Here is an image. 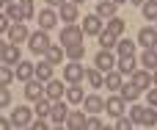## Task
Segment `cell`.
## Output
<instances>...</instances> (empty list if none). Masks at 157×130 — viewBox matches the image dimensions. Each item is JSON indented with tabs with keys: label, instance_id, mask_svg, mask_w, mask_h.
I'll list each match as a JSON object with an SVG mask.
<instances>
[{
	"label": "cell",
	"instance_id": "b9f144b4",
	"mask_svg": "<svg viewBox=\"0 0 157 130\" xmlns=\"http://www.w3.org/2000/svg\"><path fill=\"white\" fill-rule=\"evenodd\" d=\"M86 128H91V130H99L102 128V119H97V116H88V125Z\"/></svg>",
	"mask_w": 157,
	"mask_h": 130
},
{
	"label": "cell",
	"instance_id": "e0dca14e",
	"mask_svg": "<svg viewBox=\"0 0 157 130\" xmlns=\"http://www.w3.org/2000/svg\"><path fill=\"white\" fill-rule=\"evenodd\" d=\"M77 14H80V8H77V3H72V0H66L63 6H61V19L63 22H77Z\"/></svg>",
	"mask_w": 157,
	"mask_h": 130
},
{
	"label": "cell",
	"instance_id": "52a82bcc",
	"mask_svg": "<svg viewBox=\"0 0 157 130\" xmlns=\"http://www.w3.org/2000/svg\"><path fill=\"white\" fill-rule=\"evenodd\" d=\"M33 114H36V111H30L28 105H17V108H14V114H11V122H14V128H28Z\"/></svg>",
	"mask_w": 157,
	"mask_h": 130
},
{
	"label": "cell",
	"instance_id": "ba28073f",
	"mask_svg": "<svg viewBox=\"0 0 157 130\" xmlns=\"http://www.w3.org/2000/svg\"><path fill=\"white\" fill-rule=\"evenodd\" d=\"M41 83H44V80H39V78H30V80L25 83V97H28V100H33V103H36L39 97H44V94H47V89H44Z\"/></svg>",
	"mask_w": 157,
	"mask_h": 130
},
{
	"label": "cell",
	"instance_id": "1f68e13d",
	"mask_svg": "<svg viewBox=\"0 0 157 130\" xmlns=\"http://www.w3.org/2000/svg\"><path fill=\"white\" fill-rule=\"evenodd\" d=\"M66 100L69 103H83L86 97H83V86L80 83H69L66 86Z\"/></svg>",
	"mask_w": 157,
	"mask_h": 130
},
{
	"label": "cell",
	"instance_id": "60d3db41",
	"mask_svg": "<svg viewBox=\"0 0 157 130\" xmlns=\"http://www.w3.org/2000/svg\"><path fill=\"white\" fill-rule=\"evenodd\" d=\"M146 100H149V105H155V108H157V86H152V89L146 91Z\"/></svg>",
	"mask_w": 157,
	"mask_h": 130
},
{
	"label": "cell",
	"instance_id": "bcb514c9",
	"mask_svg": "<svg viewBox=\"0 0 157 130\" xmlns=\"http://www.w3.org/2000/svg\"><path fill=\"white\" fill-rule=\"evenodd\" d=\"M152 78H155V86H157V69H155V72H152Z\"/></svg>",
	"mask_w": 157,
	"mask_h": 130
},
{
	"label": "cell",
	"instance_id": "603a6c76",
	"mask_svg": "<svg viewBox=\"0 0 157 130\" xmlns=\"http://www.w3.org/2000/svg\"><path fill=\"white\" fill-rule=\"evenodd\" d=\"M63 94H66V86H63L61 80H55V78L47 80V97H50V100H61Z\"/></svg>",
	"mask_w": 157,
	"mask_h": 130
},
{
	"label": "cell",
	"instance_id": "f1b7e54d",
	"mask_svg": "<svg viewBox=\"0 0 157 130\" xmlns=\"http://www.w3.org/2000/svg\"><path fill=\"white\" fill-rule=\"evenodd\" d=\"M97 39H99L102 50H113V47L119 44V36H116V33H110V30H102V33H99Z\"/></svg>",
	"mask_w": 157,
	"mask_h": 130
},
{
	"label": "cell",
	"instance_id": "3957f363",
	"mask_svg": "<svg viewBox=\"0 0 157 130\" xmlns=\"http://www.w3.org/2000/svg\"><path fill=\"white\" fill-rule=\"evenodd\" d=\"M83 78H86V69H83L80 61H69V64L63 67V80H66V83H80Z\"/></svg>",
	"mask_w": 157,
	"mask_h": 130
},
{
	"label": "cell",
	"instance_id": "d6986e66",
	"mask_svg": "<svg viewBox=\"0 0 157 130\" xmlns=\"http://www.w3.org/2000/svg\"><path fill=\"white\" fill-rule=\"evenodd\" d=\"M116 8H119V3H116V0H99V3H97V14H99L102 19L116 17Z\"/></svg>",
	"mask_w": 157,
	"mask_h": 130
},
{
	"label": "cell",
	"instance_id": "2e32d148",
	"mask_svg": "<svg viewBox=\"0 0 157 130\" xmlns=\"http://www.w3.org/2000/svg\"><path fill=\"white\" fill-rule=\"evenodd\" d=\"M6 17H8L11 22H25V19H28V17H25V8L19 6V0L6 3Z\"/></svg>",
	"mask_w": 157,
	"mask_h": 130
},
{
	"label": "cell",
	"instance_id": "816d5d0a",
	"mask_svg": "<svg viewBox=\"0 0 157 130\" xmlns=\"http://www.w3.org/2000/svg\"><path fill=\"white\" fill-rule=\"evenodd\" d=\"M155 28H157V25H155Z\"/></svg>",
	"mask_w": 157,
	"mask_h": 130
},
{
	"label": "cell",
	"instance_id": "cb8c5ba5",
	"mask_svg": "<svg viewBox=\"0 0 157 130\" xmlns=\"http://www.w3.org/2000/svg\"><path fill=\"white\" fill-rule=\"evenodd\" d=\"M155 42H157V28H141V30H138V44L152 47Z\"/></svg>",
	"mask_w": 157,
	"mask_h": 130
},
{
	"label": "cell",
	"instance_id": "7bdbcfd3",
	"mask_svg": "<svg viewBox=\"0 0 157 130\" xmlns=\"http://www.w3.org/2000/svg\"><path fill=\"white\" fill-rule=\"evenodd\" d=\"M33 130H47V122H44V116H39V119L33 122Z\"/></svg>",
	"mask_w": 157,
	"mask_h": 130
},
{
	"label": "cell",
	"instance_id": "ffe728a7",
	"mask_svg": "<svg viewBox=\"0 0 157 130\" xmlns=\"http://www.w3.org/2000/svg\"><path fill=\"white\" fill-rule=\"evenodd\" d=\"M86 125H88V116H86L83 111H69L66 128H72V130H80V128H86Z\"/></svg>",
	"mask_w": 157,
	"mask_h": 130
},
{
	"label": "cell",
	"instance_id": "9c48e42d",
	"mask_svg": "<svg viewBox=\"0 0 157 130\" xmlns=\"http://www.w3.org/2000/svg\"><path fill=\"white\" fill-rule=\"evenodd\" d=\"M6 36H8V42H14V44H22V42H28V39H30V33H28L25 22H14V25H11V30H8Z\"/></svg>",
	"mask_w": 157,
	"mask_h": 130
},
{
	"label": "cell",
	"instance_id": "f907efd6",
	"mask_svg": "<svg viewBox=\"0 0 157 130\" xmlns=\"http://www.w3.org/2000/svg\"><path fill=\"white\" fill-rule=\"evenodd\" d=\"M3 3H14V0H3Z\"/></svg>",
	"mask_w": 157,
	"mask_h": 130
},
{
	"label": "cell",
	"instance_id": "f6af8a7d",
	"mask_svg": "<svg viewBox=\"0 0 157 130\" xmlns=\"http://www.w3.org/2000/svg\"><path fill=\"white\" fill-rule=\"evenodd\" d=\"M130 3H135V6H144V3H146V0H130Z\"/></svg>",
	"mask_w": 157,
	"mask_h": 130
},
{
	"label": "cell",
	"instance_id": "7c38bea8",
	"mask_svg": "<svg viewBox=\"0 0 157 130\" xmlns=\"http://www.w3.org/2000/svg\"><path fill=\"white\" fill-rule=\"evenodd\" d=\"M14 69H17V80H22V83L36 78V64H30V61H19V64H14Z\"/></svg>",
	"mask_w": 157,
	"mask_h": 130
},
{
	"label": "cell",
	"instance_id": "4fadbf2b",
	"mask_svg": "<svg viewBox=\"0 0 157 130\" xmlns=\"http://www.w3.org/2000/svg\"><path fill=\"white\" fill-rule=\"evenodd\" d=\"M50 119H52V125H66V119H69V108H66V103L55 100V103H52V114H50Z\"/></svg>",
	"mask_w": 157,
	"mask_h": 130
},
{
	"label": "cell",
	"instance_id": "ab89813d",
	"mask_svg": "<svg viewBox=\"0 0 157 130\" xmlns=\"http://www.w3.org/2000/svg\"><path fill=\"white\" fill-rule=\"evenodd\" d=\"M19 6L25 8V17L33 19V14H36V11H33V0H19Z\"/></svg>",
	"mask_w": 157,
	"mask_h": 130
},
{
	"label": "cell",
	"instance_id": "7dc6e473",
	"mask_svg": "<svg viewBox=\"0 0 157 130\" xmlns=\"http://www.w3.org/2000/svg\"><path fill=\"white\" fill-rule=\"evenodd\" d=\"M149 50H155V53H157V42H155V44H152V47H149Z\"/></svg>",
	"mask_w": 157,
	"mask_h": 130
},
{
	"label": "cell",
	"instance_id": "9a60e30c",
	"mask_svg": "<svg viewBox=\"0 0 157 130\" xmlns=\"http://www.w3.org/2000/svg\"><path fill=\"white\" fill-rule=\"evenodd\" d=\"M83 111H88V114H102V111H105V100H102L99 94H88V97L83 100Z\"/></svg>",
	"mask_w": 157,
	"mask_h": 130
},
{
	"label": "cell",
	"instance_id": "44dd1931",
	"mask_svg": "<svg viewBox=\"0 0 157 130\" xmlns=\"http://www.w3.org/2000/svg\"><path fill=\"white\" fill-rule=\"evenodd\" d=\"M44 58H47L50 64H61V61L66 58V47H61V44H50V50L44 53Z\"/></svg>",
	"mask_w": 157,
	"mask_h": 130
},
{
	"label": "cell",
	"instance_id": "8992f818",
	"mask_svg": "<svg viewBox=\"0 0 157 130\" xmlns=\"http://www.w3.org/2000/svg\"><path fill=\"white\" fill-rule=\"evenodd\" d=\"M130 80H132L141 91H149V89L155 86V78H152V72H149V69H135V72L130 75Z\"/></svg>",
	"mask_w": 157,
	"mask_h": 130
},
{
	"label": "cell",
	"instance_id": "5bb4252c",
	"mask_svg": "<svg viewBox=\"0 0 157 130\" xmlns=\"http://www.w3.org/2000/svg\"><path fill=\"white\" fill-rule=\"evenodd\" d=\"M58 19H61V17H58L52 8H44V11H39V28H41V30H50V28H55V25H58Z\"/></svg>",
	"mask_w": 157,
	"mask_h": 130
},
{
	"label": "cell",
	"instance_id": "d4e9b609",
	"mask_svg": "<svg viewBox=\"0 0 157 130\" xmlns=\"http://www.w3.org/2000/svg\"><path fill=\"white\" fill-rule=\"evenodd\" d=\"M121 78H124V75H121L119 69H116V72L110 69V72L105 75V89H113V91H119V89L124 86V80H121Z\"/></svg>",
	"mask_w": 157,
	"mask_h": 130
},
{
	"label": "cell",
	"instance_id": "484cf974",
	"mask_svg": "<svg viewBox=\"0 0 157 130\" xmlns=\"http://www.w3.org/2000/svg\"><path fill=\"white\" fill-rule=\"evenodd\" d=\"M105 30H110V33H116V36H121V33L127 30V22H124L121 17H110V19L105 22Z\"/></svg>",
	"mask_w": 157,
	"mask_h": 130
},
{
	"label": "cell",
	"instance_id": "d6a6232c",
	"mask_svg": "<svg viewBox=\"0 0 157 130\" xmlns=\"http://www.w3.org/2000/svg\"><path fill=\"white\" fill-rule=\"evenodd\" d=\"M141 11H144V19L146 22H157V0H146L141 6Z\"/></svg>",
	"mask_w": 157,
	"mask_h": 130
},
{
	"label": "cell",
	"instance_id": "83f0119b",
	"mask_svg": "<svg viewBox=\"0 0 157 130\" xmlns=\"http://www.w3.org/2000/svg\"><path fill=\"white\" fill-rule=\"evenodd\" d=\"M141 67L149 69V72H155V69H157V53H155V50H149V47L144 50V55H141Z\"/></svg>",
	"mask_w": 157,
	"mask_h": 130
},
{
	"label": "cell",
	"instance_id": "4dcf8cb0",
	"mask_svg": "<svg viewBox=\"0 0 157 130\" xmlns=\"http://www.w3.org/2000/svg\"><path fill=\"white\" fill-rule=\"evenodd\" d=\"M52 67H55V64H50V61L44 58V61L36 67V78H39V80H44V83H47V80H52Z\"/></svg>",
	"mask_w": 157,
	"mask_h": 130
},
{
	"label": "cell",
	"instance_id": "f546056e",
	"mask_svg": "<svg viewBox=\"0 0 157 130\" xmlns=\"http://www.w3.org/2000/svg\"><path fill=\"white\" fill-rule=\"evenodd\" d=\"M66 58L69 61H83L86 58V44L80 42V44H69L66 47Z\"/></svg>",
	"mask_w": 157,
	"mask_h": 130
},
{
	"label": "cell",
	"instance_id": "ee69618b",
	"mask_svg": "<svg viewBox=\"0 0 157 130\" xmlns=\"http://www.w3.org/2000/svg\"><path fill=\"white\" fill-rule=\"evenodd\" d=\"M47 3H50V6H63L66 0H47Z\"/></svg>",
	"mask_w": 157,
	"mask_h": 130
},
{
	"label": "cell",
	"instance_id": "277c9868",
	"mask_svg": "<svg viewBox=\"0 0 157 130\" xmlns=\"http://www.w3.org/2000/svg\"><path fill=\"white\" fill-rule=\"evenodd\" d=\"M83 30H86L88 36H99V33L105 30L102 17H99V14H88V17H83Z\"/></svg>",
	"mask_w": 157,
	"mask_h": 130
},
{
	"label": "cell",
	"instance_id": "5b68a950",
	"mask_svg": "<svg viewBox=\"0 0 157 130\" xmlns=\"http://www.w3.org/2000/svg\"><path fill=\"white\" fill-rule=\"evenodd\" d=\"M116 64H119V61L113 58V53H110V50H99V53L94 55V67H99L105 75H108L110 69H116Z\"/></svg>",
	"mask_w": 157,
	"mask_h": 130
},
{
	"label": "cell",
	"instance_id": "30bf717a",
	"mask_svg": "<svg viewBox=\"0 0 157 130\" xmlns=\"http://www.w3.org/2000/svg\"><path fill=\"white\" fill-rule=\"evenodd\" d=\"M124 108H127V100L119 94V97H108L105 100V114H110V116H121L124 114Z\"/></svg>",
	"mask_w": 157,
	"mask_h": 130
},
{
	"label": "cell",
	"instance_id": "f35d334b",
	"mask_svg": "<svg viewBox=\"0 0 157 130\" xmlns=\"http://www.w3.org/2000/svg\"><path fill=\"white\" fill-rule=\"evenodd\" d=\"M0 105H3V108L11 105V91H8V86H3V91H0Z\"/></svg>",
	"mask_w": 157,
	"mask_h": 130
},
{
	"label": "cell",
	"instance_id": "74e56055",
	"mask_svg": "<svg viewBox=\"0 0 157 130\" xmlns=\"http://www.w3.org/2000/svg\"><path fill=\"white\" fill-rule=\"evenodd\" d=\"M144 111H146V105H132V108H130V116L135 119V125L144 122Z\"/></svg>",
	"mask_w": 157,
	"mask_h": 130
},
{
	"label": "cell",
	"instance_id": "e575fe53",
	"mask_svg": "<svg viewBox=\"0 0 157 130\" xmlns=\"http://www.w3.org/2000/svg\"><path fill=\"white\" fill-rule=\"evenodd\" d=\"M144 128H152V125H157V108L155 105H146V111H144V122H141Z\"/></svg>",
	"mask_w": 157,
	"mask_h": 130
},
{
	"label": "cell",
	"instance_id": "681fc988",
	"mask_svg": "<svg viewBox=\"0 0 157 130\" xmlns=\"http://www.w3.org/2000/svg\"><path fill=\"white\" fill-rule=\"evenodd\" d=\"M72 3H77V6H80V3H83V0H72Z\"/></svg>",
	"mask_w": 157,
	"mask_h": 130
},
{
	"label": "cell",
	"instance_id": "836d02e7",
	"mask_svg": "<svg viewBox=\"0 0 157 130\" xmlns=\"http://www.w3.org/2000/svg\"><path fill=\"white\" fill-rule=\"evenodd\" d=\"M116 50H119V55H135V42H130V39H119Z\"/></svg>",
	"mask_w": 157,
	"mask_h": 130
},
{
	"label": "cell",
	"instance_id": "8d00e7d4",
	"mask_svg": "<svg viewBox=\"0 0 157 130\" xmlns=\"http://www.w3.org/2000/svg\"><path fill=\"white\" fill-rule=\"evenodd\" d=\"M132 125H135V119H132V116H124V114H121V116H116V128H119V130H130Z\"/></svg>",
	"mask_w": 157,
	"mask_h": 130
},
{
	"label": "cell",
	"instance_id": "d590c367",
	"mask_svg": "<svg viewBox=\"0 0 157 130\" xmlns=\"http://www.w3.org/2000/svg\"><path fill=\"white\" fill-rule=\"evenodd\" d=\"M14 78H17V69H11V64H3V69H0V83L8 86Z\"/></svg>",
	"mask_w": 157,
	"mask_h": 130
},
{
	"label": "cell",
	"instance_id": "8fae6325",
	"mask_svg": "<svg viewBox=\"0 0 157 130\" xmlns=\"http://www.w3.org/2000/svg\"><path fill=\"white\" fill-rule=\"evenodd\" d=\"M22 61V55H19V44H14V42H6L3 44V64H19Z\"/></svg>",
	"mask_w": 157,
	"mask_h": 130
},
{
	"label": "cell",
	"instance_id": "ac0fdd59",
	"mask_svg": "<svg viewBox=\"0 0 157 130\" xmlns=\"http://www.w3.org/2000/svg\"><path fill=\"white\" fill-rule=\"evenodd\" d=\"M86 80H88V86H91V89H102V86H105V72H102L99 67L86 69Z\"/></svg>",
	"mask_w": 157,
	"mask_h": 130
},
{
	"label": "cell",
	"instance_id": "6da1fadb",
	"mask_svg": "<svg viewBox=\"0 0 157 130\" xmlns=\"http://www.w3.org/2000/svg\"><path fill=\"white\" fill-rule=\"evenodd\" d=\"M83 33H86V30H83L80 25L66 22L63 30H61V44H66V47H69V44H80V42H83Z\"/></svg>",
	"mask_w": 157,
	"mask_h": 130
},
{
	"label": "cell",
	"instance_id": "7402d4cb",
	"mask_svg": "<svg viewBox=\"0 0 157 130\" xmlns=\"http://www.w3.org/2000/svg\"><path fill=\"white\" fill-rule=\"evenodd\" d=\"M135 67H138L135 55H121V58H119V64H116V69H119L121 75H132V72H135Z\"/></svg>",
	"mask_w": 157,
	"mask_h": 130
},
{
	"label": "cell",
	"instance_id": "c3c4849f",
	"mask_svg": "<svg viewBox=\"0 0 157 130\" xmlns=\"http://www.w3.org/2000/svg\"><path fill=\"white\" fill-rule=\"evenodd\" d=\"M116 3H119V6H121V3H127V0H116Z\"/></svg>",
	"mask_w": 157,
	"mask_h": 130
},
{
	"label": "cell",
	"instance_id": "4316f807",
	"mask_svg": "<svg viewBox=\"0 0 157 130\" xmlns=\"http://www.w3.org/2000/svg\"><path fill=\"white\" fill-rule=\"evenodd\" d=\"M119 94H121V97H124L127 103H135V100L141 97V89H138V86H135V83L130 80L127 86H121V89H119Z\"/></svg>",
	"mask_w": 157,
	"mask_h": 130
},
{
	"label": "cell",
	"instance_id": "7a4b0ae2",
	"mask_svg": "<svg viewBox=\"0 0 157 130\" xmlns=\"http://www.w3.org/2000/svg\"><path fill=\"white\" fill-rule=\"evenodd\" d=\"M50 44H52V42H50L47 30H41V28H39L36 33H30V39H28V47H30L33 53H47V50H50Z\"/></svg>",
	"mask_w": 157,
	"mask_h": 130
}]
</instances>
